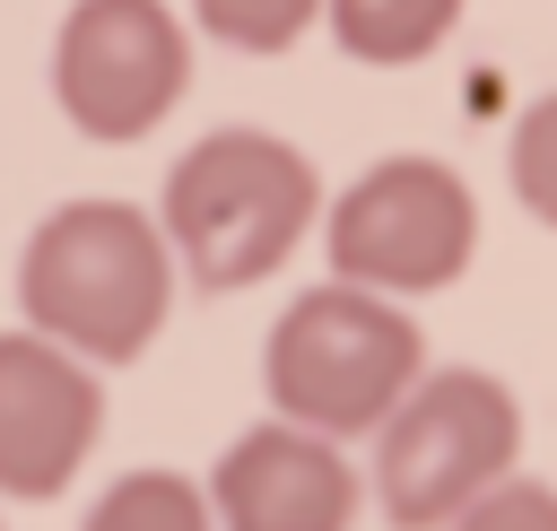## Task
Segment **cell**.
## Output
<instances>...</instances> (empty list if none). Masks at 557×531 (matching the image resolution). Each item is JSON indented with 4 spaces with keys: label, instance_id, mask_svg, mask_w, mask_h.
I'll use <instances>...</instances> for the list:
<instances>
[{
    "label": "cell",
    "instance_id": "6da1fadb",
    "mask_svg": "<svg viewBox=\"0 0 557 531\" xmlns=\"http://www.w3.org/2000/svg\"><path fill=\"white\" fill-rule=\"evenodd\" d=\"M174 296V244L131 200H70L26 235L17 305L44 339L78 348L87 366H131Z\"/></svg>",
    "mask_w": 557,
    "mask_h": 531
},
{
    "label": "cell",
    "instance_id": "7a4b0ae2",
    "mask_svg": "<svg viewBox=\"0 0 557 531\" xmlns=\"http://www.w3.org/2000/svg\"><path fill=\"white\" fill-rule=\"evenodd\" d=\"M313 209H322V174L305 148H287L278 131H209L174 157L157 226L209 296H235L305 244Z\"/></svg>",
    "mask_w": 557,
    "mask_h": 531
},
{
    "label": "cell",
    "instance_id": "3957f363",
    "mask_svg": "<svg viewBox=\"0 0 557 531\" xmlns=\"http://www.w3.org/2000/svg\"><path fill=\"white\" fill-rule=\"evenodd\" d=\"M418 366H426L418 322H409L383 287L331 279V287H305V296L270 322L261 392H270L278 418L348 444V435H374V427L392 418V400L418 383Z\"/></svg>",
    "mask_w": 557,
    "mask_h": 531
},
{
    "label": "cell",
    "instance_id": "277c9868",
    "mask_svg": "<svg viewBox=\"0 0 557 531\" xmlns=\"http://www.w3.org/2000/svg\"><path fill=\"white\" fill-rule=\"evenodd\" d=\"M374 505L392 531H444L479 487H496L522 453V400L487 366L418 374L374 427Z\"/></svg>",
    "mask_w": 557,
    "mask_h": 531
},
{
    "label": "cell",
    "instance_id": "5b68a950",
    "mask_svg": "<svg viewBox=\"0 0 557 531\" xmlns=\"http://www.w3.org/2000/svg\"><path fill=\"white\" fill-rule=\"evenodd\" d=\"M322 252L339 279L383 287V296H435L470 270L479 252V200L453 165L435 157H383L366 165L331 218H322Z\"/></svg>",
    "mask_w": 557,
    "mask_h": 531
},
{
    "label": "cell",
    "instance_id": "8992f818",
    "mask_svg": "<svg viewBox=\"0 0 557 531\" xmlns=\"http://www.w3.org/2000/svg\"><path fill=\"white\" fill-rule=\"evenodd\" d=\"M191 87V35L165 0H70L52 35V96L87 139H148Z\"/></svg>",
    "mask_w": 557,
    "mask_h": 531
},
{
    "label": "cell",
    "instance_id": "52a82bcc",
    "mask_svg": "<svg viewBox=\"0 0 557 531\" xmlns=\"http://www.w3.org/2000/svg\"><path fill=\"white\" fill-rule=\"evenodd\" d=\"M104 427V392L87 374L78 348L26 331H0V496L44 505L70 487V470L87 461Z\"/></svg>",
    "mask_w": 557,
    "mask_h": 531
},
{
    "label": "cell",
    "instance_id": "ba28073f",
    "mask_svg": "<svg viewBox=\"0 0 557 531\" xmlns=\"http://www.w3.org/2000/svg\"><path fill=\"white\" fill-rule=\"evenodd\" d=\"M209 514H218V531H348L357 522V470L339 461L331 435L270 418L218 453Z\"/></svg>",
    "mask_w": 557,
    "mask_h": 531
},
{
    "label": "cell",
    "instance_id": "9c48e42d",
    "mask_svg": "<svg viewBox=\"0 0 557 531\" xmlns=\"http://www.w3.org/2000/svg\"><path fill=\"white\" fill-rule=\"evenodd\" d=\"M331 17V44L366 70H409L426 61L453 26H461V0H322Z\"/></svg>",
    "mask_w": 557,
    "mask_h": 531
},
{
    "label": "cell",
    "instance_id": "30bf717a",
    "mask_svg": "<svg viewBox=\"0 0 557 531\" xmlns=\"http://www.w3.org/2000/svg\"><path fill=\"white\" fill-rule=\"evenodd\" d=\"M78 531H218V514H209V487H191L183 470H131L96 496Z\"/></svg>",
    "mask_w": 557,
    "mask_h": 531
},
{
    "label": "cell",
    "instance_id": "8fae6325",
    "mask_svg": "<svg viewBox=\"0 0 557 531\" xmlns=\"http://www.w3.org/2000/svg\"><path fill=\"white\" fill-rule=\"evenodd\" d=\"M191 17L209 26V44H235V52H287L322 0H191Z\"/></svg>",
    "mask_w": 557,
    "mask_h": 531
},
{
    "label": "cell",
    "instance_id": "7c38bea8",
    "mask_svg": "<svg viewBox=\"0 0 557 531\" xmlns=\"http://www.w3.org/2000/svg\"><path fill=\"white\" fill-rule=\"evenodd\" d=\"M505 183H513V200H522L540 226H557V96H540V104L513 122V139H505Z\"/></svg>",
    "mask_w": 557,
    "mask_h": 531
},
{
    "label": "cell",
    "instance_id": "4fadbf2b",
    "mask_svg": "<svg viewBox=\"0 0 557 531\" xmlns=\"http://www.w3.org/2000/svg\"><path fill=\"white\" fill-rule=\"evenodd\" d=\"M453 531H557V487L505 470L496 487H479V496L453 514Z\"/></svg>",
    "mask_w": 557,
    "mask_h": 531
}]
</instances>
